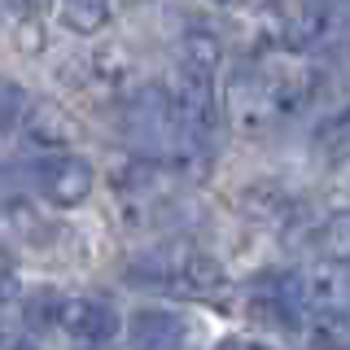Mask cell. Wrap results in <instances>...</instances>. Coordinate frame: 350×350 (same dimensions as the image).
Instances as JSON below:
<instances>
[{
    "label": "cell",
    "mask_w": 350,
    "mask_h": 350,
    "mask_svg": "<svg viewBox=\"0 0 350 350\" xmlns=\"http://www.w3.org/2000/svg\"><path fill=\"white\" fill-rule=\"evenodd\" d=\"M219 5H232V0H219Z\"/></svg>",
    "instance_id": "12"
},
{
    "label": "cell",
    "mask_w": 350,
    "mask_h": 350,
    "mask_svg": "<svg viewBox=\"0 0 350 350\" xmlns=\"http://www.w3.org/2000/svg\"><path fill=\"white\" fill-rule=\"evenodd\" d=\"M131 346H149V350H175L184 346V337H189V328H184L180 315L171 311H153V306H145V311L131 315Z\"/></svg>",
    "instance_id": "5"
},
{
    "label": "cell",
    "mask_w": 350,
    "mask_h": 350,
    "mask_svg": "<svg viewBox=\"0 0 350 350\" xmlns=\"http://www.w3.org/2000/svg\"><path fill=\"white\" fill-rule=\"evenodd\" d=\"M320 250H324V258L346 262V267H350V219H342V224H328V228H324Z\"/></svg>",
    "instance_id": "10"
},
{
    "label": "cell",
    "mask_w": 350,
    "mask_h": 350,
    "mask_svg": "<svg viewBox=\"0 0 350 350\" xmlns=\"http://www.w3.org/2000/svg\"><path fill=\"white\" fill-rule=\"evenodd\" d=\"M62 5V22L75 36H92L109 22V0H57Z\"/></svg>",
    "instance_id": "7"
},
{
    "label": "cell",
    "mask_w": 350,
    "mask_h": 350,
    "mask_svg": "<svg viewBox=\"0 0 350 350\" xmlns=\"http://www.w3.org/2000/svg\"><path fill=\"white\" fill-rule=\"evenodd\" d=\"M219 57H224V49H219V36H211V31H202V27L184 36V53H180V62L202 66V70H219Z\"/></svg>",
    "instance_id": "8"
},
{
    "label": "cell",
    "mask_w": 350,
    "mask_h": 350,
    "mask_svg": "<svg viewBox=\"0 0 350 350\" xmlns=\"http://www.w3.org/2000/svg\"><path fill=\"white\" fill-rule=\"evenodd\" d=\"M27 109H31V96L22 92V83L0 75V131H18L22 118H27Z\"/></svg>",
    "instance_id": "9"
},
{
    "label": "cell",
    "mask_w": 350,
    "mask_h": 350,
    "mask_svg": "<svg viewBox=\"0 0 350 350\" xmlns=\"http://www.w3.org/2000/svg\"><path fill=\"white\" fill-rule=\"evenodd\" d=\"M57 324L70 337H79V342L101 346V342H109V337L118 333V311H114V306H105V302L79 298V302H62L57 306Z\"/></svg>",
    "instance_id": "4"
},
{
    "label": "cell",
    "mask_w": 350,
    "mask_h": 350,
    "mask_svg": "<svg viewBox=\"0 0 350 350\" xmlns=\"http://www.w3.org/2000/svg\"><path fill=\"white\" fill-rule=\"evenodd\" d=\"M123 131H127V145L136 153H145V158H180L189 149L184 140L197 136L180 118L175 96L167 88H140L123 109Z\"/></svg>",
    "instance_id": "1"
},
{
    "label": "cell",
    "mask_w": 350,
    "mask_h": 350,
    "mask_svg": "<svg viewBox=\"0 0 350 350\" xmlns=\"http://www.w3.org/2000/svg\"><path fill=\"white\" fill-rule=\"evenodd\" d=\"M53 0H9V9H18L22 18H44Z\"/></svg>",
    "instance_id": "11"
},
{
    "label": "cell",
    "mask_w": 350,
    "mask_h": 350,
    "mask_svg": "<svg viewBox=\"0 0 350 350\" xmlns=\"http://www.w3.org/2000/svg\"><path fill=\"white\" fill-rule=\"evenodd\" d=\"M22 127H27V136L36 140L40 149L70 145V118H66V109H57V105H31L27 118H22Z\"/></svg>",
    "instance_id": "6"
},
{
    "label": "cell",
    "mask_w": 350,
    "mask_h": 350,
    "mask_svg": "<svg viewBox=\"0 0 350 350\" xmlns=\"http://www.w3.org/2000/svg\"><path fill=\"white\" fill-rule=\"evenodd\" d=\"M92 184H96V171L79 153H62V158H49L40 167V193L53 206H79L92 193Z\"/></svg>",
    "instance_id": "2"
},
{
    "label": "cell",
    "mask_w": 350,
    "mask_h": 350,
    "mask_svg": "<svg viewBox=\"0 0 350 350\" xmlns=\"http://www.w3.org/2000/svg\"><path fill=\"white\" fill-rule=\"evenodd\" d=\"M175 109H180V118L197 136H206L215 127V70L180 62V75H175Z\"/></svg>",
    "instance_id": "3"
}]
</instances>
